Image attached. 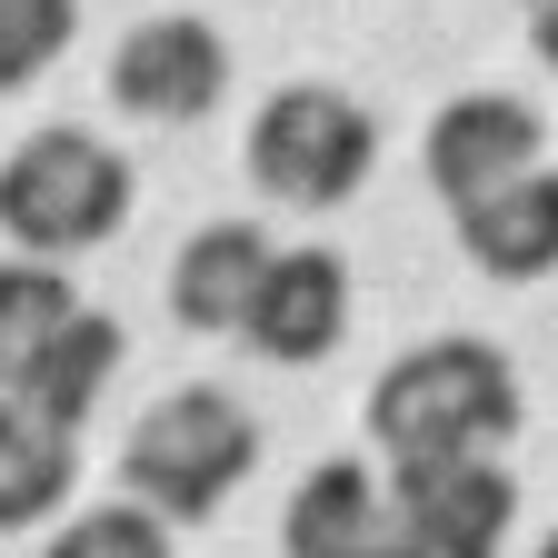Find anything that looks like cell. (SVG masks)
<instances>
[{
    "instance_id": "cell-1",
    "label": "cell",
    "mask_w": 558,
    "mask_h": 558,
    "mask_svg": "<svg viewBox=\"0 0 558 558\" xmlns=\"http://www.w3.org/2000/svg\"><path fill=\"white\" fill-rule=\"evenodd\" d=\"M519 439V369L499 339H418L379 369L369 389V449L379 469H439V459H478Z\"/></svg>"
},
{
    "instance_id": "cell-2",
    "label": "cell",
    "mask_w": 558,
    "mask_h": 558,
    "mask_svg": "<svg viewBox=\"0 0 558 558\" xmlns=\"http://www.w3.org/2000/svg\"><path fill=\"white\" fill-rule=\"evenodd\" d=\"M259 469V418L230 399V389H170L130 418V449H120V488H140L170 529L180 519H209L230 488Z\"/></svg>"
},
{
    "instance_id": "cell-17",
    "label": "cell",
    "mask_w": 558,
    "mask_h": 558,
    "mask_svg": "<svg viewBox=\"0 0 558 558\" xmlns=\"http://www.w3.org/2000/svg\"><path fill=\"white\" fill-rule=\"evenodd\" d=\"M529 40H538V60L558 70V0H529Z\"/></svg>"
},
{
    "instance_id": "cell-13",
    "label": "cell",
    "mask_w": 558,
    "mask_h": 558,
    "mask_svg": "<svg viewBox=\"0 0 558 558\" xmlns=\"http://www.w3.org/2000/svg\"><path fill=\"white\" fill-rule=\"evenodd\" d=\"M70 439L81 429H60V418H40L31 399L0 389V529H40L81 488V449Z\"/></svg>"
},
{
    "instance_id": "cell-11",
    "label": "cell",
    "mask_w": 558,
    "mask_h": 558,
    "mask_svg": "<svg viewBox=\"0 0 558 558\" xmlns=\"http://www.w3.org/2000/svg\"><path fill=\"white\" fill-rule=\"evenodd\" d=\"M279 548L290 558H369V548H389V488L369 478V459L310 469L290 519H279Z\"/></svg>"
},
{
    "instance_id": "cell-10",
    "label": "cell",
    "mask_w": 558,
    "mask_h": 558,
    "mask_svg": "<svg viewBox=\"0 0 558 558\" xmlns=\"http://www.w3.org/2000/svg\"><path fill=\"white\" fill-rule=\"evenodd\" d=\"M459 250H469V269L509 279V290L548 279V269H558V170L538 160V170H519V180H499V190H478V199L459 209Z\"/></svg>"
},
{
    "instance_id": "cell-18",
    "label": "cell",
    "mask_w": 558,
    "mask_h": 558,
    "mask_svg": "<svg viewBox=\"0 0 558 558\" xmlns=\"http://www.w3.org/2000/svg\"><path fill=\"white\" fill-rule=\"evenodd\" d=\"M548 558H558V529H548Z\"/></svg>"
},
{
    "instance_id": "cell-16",
    "label": "cell",
    "mask_w": 558,
    "mask_h": 558,
    "mask_svg": "<svg viewBox=\"0 0 558 558\" xmlns=\"http://www.w3.org/2000/svg\"><path fill=\"white\" fill-rule=\"evenodd\" d=\"M50 548H60V558H160V548H170V519L130 488V499H110V509H90V519H70Z\"/></svg>"
},
{
    "instance_id": "cell-5",
    "label": "cell",
    "mask_w": 558,
    "mask_h": 558,
    "mask_svg": "<svg viewBox=\"0 0 558 558\" xmlns=\"http://www.w3.org/2000/svg\"><path fill=\"white\" fill-rule=\"evenodd\" d=\"M519 529V478L499 459H439V469H389V548L409 558H488Z\"/></svg>"
},
{
    "instance_id": "cell-9",
    "label": "cell",
    "mask_w": 558,
    "mask_h": 558,
    "mask_svg": "<svg viewBox=\"0 0 558 558\" xmlns=\"http://www.w3.org/2000/svg\"><path fill=\"white\" fill-rule=\"evenodd\" d=\"M269 259H279V250H269L259 220H209V230H190L180 259H170V319H180L190 339H240Z\"/></svg>"
},
{
    "instance_id": "cell-7",
    "label": "cell",
    "mask_w": 558,
    "mask_h": 558,
    "mask_svg": "<svg viewBox=\"0 0 558 558\" xmlns=\"http://www.w3.org/2000/svg\"><path fill=\"white\" fill-rule=\"evenodd\" d=\"M240 339L259 349L269 369H319L329 349L349 339V259L319 250V240L310 250H279L259 269V300H250Z\"/></svg>"
},
{
    "instance_id": "cell-8",
    "label": "cell",
    "mask_w": 558,
    "mask_h": 558,
    "mask_svg": "<svg viewBox=\"0 0 558 558\" xmlns=\"http://www.w3.org/2000/svg\"><path fill=\"white\" fill-rule=\"evenodd\" d=\"M538 140H548V120H538L529 100H509V90H469V100H449V110L429 120V140H418V170H429V190H439L449 209H469L478 190H499V180L538 170Z\"/></svg>"
},
{
    "instance_id": "cell-4",
    "label": "cell",
    "mask_w": 558,
    "mask_h": 558,
    "mask_svg": "<svg viewBox=\"0 0 558 558\" xmlns=\"http://www.w3.org/2000/svg\"><path fill=\"white\" fill-rule=\"evenodd\" d=\"M240 160H250L259 199H279V209H339V199H360L369 170H379V120L339 81H290V90L259 100Z\"/></svg>"
},
{
    "instance_id": "cell-15",
    "label": "cell",
    "mask_w": 558,
    "mask_h": 558,
    "mask_svg": "<svg viewBox=\"0 0 558 558\" xmlns=\"http://www.w3.org/2000/svg\"><path fill=\"white\" fill-rule=\"evenodd\" d=\"M70 31H81V0H0V100L31 90L70 50Z\"/></svg>"
},
{
    "instance_id": "cell-14",
    "label": "cell",
    "mask_w": 558,
    "mask_h": 558,
    "mask_svg": "<svg viewBox=\"0 0 558 558\" xmlns=\"http://www.w3.org/2000/svg\"><path fill=\"white\" fill-rule=\"evenodd\" d=\"M70 310H81V290L60 279V259H40V250L0 259V389L40 360V339H50Z\"/></svg>"
},
{
    "instance_id": "cell-3",
    "label": "cell",
    "mask_w": 558,
    "mask_h": 558,
    "mask_svg": "<svg viewBox=\"0 0 558 558\" xmlns=\"http://www.w3.org/2000/svg\"><path fill=\"white\" fill-rule=\"evenodd\" d=\"M130 220V160L110 150L100 130H31L11 160H0V230L11 250L40 259H81Z\"/></svg>"
},
{
    "instance_id": "cell-19",
    "label": "cell",
    "mask_w": 558,
    "mask_h": 558,
    "mask_svg": "<svg viewBox=\"0 0 558 558\" xmlns=\"http://www.w3.org/2000/svg\"><path fill=\"white\" fill-rule=\"evenodd\" d=\"M519 11H529V0H519Z\"/></svg>"
},
{
    "instance_id": "cell-6",
    "label": "cell",
    "mask_w": 558,
    "mask_h": 558,
    "mask_svg": "<svg viewBox=\"0 0 558 558\" xmlns=\"http://www.w3.org/2000/svg\"><path fill=\"white\" fill-rule=\"evenodd\" d=\"M220 90H230V40L209 31V21H190V11L140 21L110 50V100L130 120L180 130V120H209V110H220Z\"/></svg>"
},
{
    "instance_id": "cell-12",
    "label": "cell",
    "mask_w": 558,
    "mask_h": 558,
    "mask_svg": "<svg viewBox=\"0 0 558 558\" xmlns=\"http://www.w3.org/2000/svg\"><path fill=\"white\" fill-rule=\"evenodd\" d=\"M110 369H120V319L81 300V310L40 339V360L11 379V399H31L40 418H60V429H81V418L100 409V389H110Z\"/></svg>"
}]
</instances>
